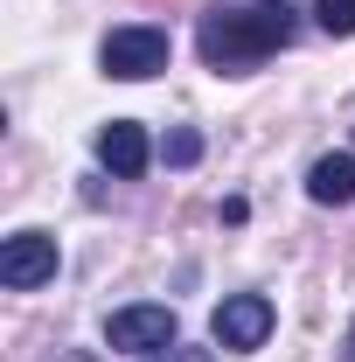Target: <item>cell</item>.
<instances>
[{"label":"cell","instance_id":"obj_1","mask_svg":"<svg viewBox=\"0 0 355 362\" xmlns=\"http://www.w3.org/2000/svg\"><path fill=\"white\" fill-rule=\"evenodd\" d=\"M293 35H300L293 0H209V14L195 28V49H202V63L216 77H244L251 63H265Z\"/></svg>","mask_w":355,"mask_h":362},{"label":"cell","instance_id":"obj_2","mask_svg":"<svg viewBox=\"0 0 355 362\" xmlns=\"http://www.w3.org/2000/svg\"><path fill=\"white\" fill-rule=\"evenodd\" d=\"M98 63H105V77L139 84V77L168 70V35H161V28H112L105 49H98Z\"/></svg>","mask_w":355,"mask_h":362},{"label":"cell","instance_id":"obj_3","mask_svg":"<svg viewBox=\"0 0 355 362\" xmlns=\"http://www.w3.org/2000/svg\"><path fill=\"white\" fill-rule=\"evenodd\" d=\"M105 341L126 349V356H161V349H175V341H181V327H175L168 307H126V314L105 320Z\"/></svg>","mask_w":355,"mask_h":362},{"label":"cell","instance_id":"obj_4","mask_svg":"<svg viewBox=\"0 0 355 362\" xmlns=\"http://www.w3.org/2000/svg\"><path fill=\"white\" fill-rule=\"evenodd\" d=\"M0 279H7L14 293L49 286V279H56V237H49V230H21V237H7V251H0Z\"/></svg>","mask_w":355,"mask_h":362},{"label":"cell","instance_id":"obj_5","mask_svg":"<svg viewBox=\"0 0 355 362\" xmlns=\"http://www.w3.org/2000/svg\"><path fill=\"white\" fill-rule=\"evenodd\" d=\"M272 334V300H258V293H237V300H223L216 307V341L230 349V356H251V349H265Z\"/></svg>","mask_w":355,"mask_h":362},{"label":"cell","instance_id":"obj_6","mask_svg":"<svg viewBox=\"0 0 355 362\" xmlns=\"http://www.w3.org/2000/svg\"><path fill=\"white\" fill-rule=\"evenodd\" d=\"M98 160H105L112 175H126V181H133L139 168H146V133H139L133 119H112V126L98 133Z\"/></svg>","mask_w":355,"mask_h":362},{"label":"cell","instance_id":"obj_7","mask_svg":"<svg viewBox=\"0 0 355 362\" xmlns=\"http://www.w3.org/2000/svg\"><path fill=\"white\" fill-rule=\"evenodd\" d=\"M307 195L327 202V209L355 202V153H320V160L307 168Z\"/></svg>","mask_w":355,"mask_h":362},{"label":"cell","instance_id":"obj_8","mask_svg":"<svg viewBox=\"0 0 355 362\" xmlns=\"http://www.w3.org/2000/svg\"><path fill=\"white\" fill-rule=\"evenodd\" d=\"M313 14H320V28H327V35H355V0H320Z\"/></svg>","mask_w":355,"mask_h":362},{"label":"cell","instance_id":"obj_9","mask_svg":"<svg viewBox=\"0 0 355 362\" xmlns=\"http://www.w3.org/2000/svg\"><path fill=\"white\" fill-rule=\"evenodd\" d=\"M161 153H168L175 168H188V160L202 153V139H195V133H168V146H161Z\"/></svg>","mask_w":355,"mask_h":362},{"label":"cell","instance_id":"obj_10","mask_svg":"<svg viewBox=\"0 0 355 362\" xmlns=\"http://www.w3.org/2000/svg\"><path fill=\"white\" fill-rule=\"evenodd\" d=\"M161 362H216V356H209V349H181V341H175V349H168Z\"/></svg>","mask_w":355,"mask_h":362},{"label":"cell","instance_id":"obj_11","mask_svg":"<svg viewBox=\"0 0 355 362\" xmlns=\"http://www.w3.org/2000/svg\"><path fill=\"white\" fill-rule=\"evenodd\" d=\"M56 362H91V356H56Z\"/></svg>","mask_w":355,"mask_h":362},{"label":"cell","instance_id":"obj_12","mask_svg":"<svg viewBox=\"0 0 355 362\" xmlns=\"http://www.w3.org/2000/svg\"><path fill=\"white\" fill-rule=\"evenodd\" d=\"M349 362H355V327H349Z\"/></svg>","mask_w":355,"mask_h":362}]
</instances>
